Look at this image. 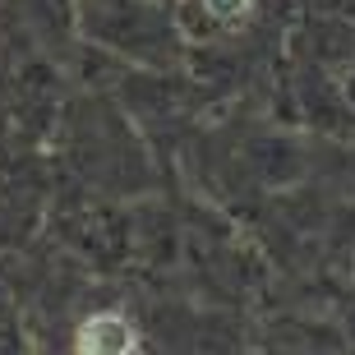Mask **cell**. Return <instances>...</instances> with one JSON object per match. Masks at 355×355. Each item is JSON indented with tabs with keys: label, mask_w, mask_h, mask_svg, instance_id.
Here are the masks:
<instances>
[{
	"label": "cell",
	"mask_w": 355,
	"mask_h": 355,
	"mask_svg": "<svg viewBox=\"0 0 355 355\" xmlns=\"http://www.w3.org/2000/svg\"><path fill=\"white\" fill-rule=\"evenodd\" d=\"M134 328L120 314H97L79 328V355H130Z\"/></svg>",
	"instance_id": "1"
},
{
	"label": "cell",
	"mask_w": 355,
	"mask_h": 355,
	"mask_svg": "<svg viewBox=\"0 0 355 355\" xmlns=\"http://www.w3.org/2000/svg\"><path fill=\"white\" fill-rule=\"evenodd\" d=\"M203 5H208V14H212V19H240L250 0H203Z\"/></svg>",
	"instance_id": "2"
}]
</instances>
